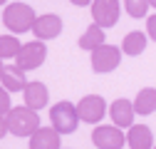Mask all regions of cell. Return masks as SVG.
I'll return each mask as SVG.
<instances>
[{
	"mask_svg": "<svg viewBox=\"0 0 156 149\" xmlns=\"http://www.w3.org/2000/svg\"><path fill=\"white\" fill-rule=\"evenodd\" d=\"M8 129L15 137H32L40 129V117L27 104L25 107H12L8 112Z\"/></svg>",
	"mask_w": 156,
	"mask_h": 149,
	"instance_id": "1",
	"label": "cell"
},
{
	"mask_svg": "<svg viewBox=\"0 0 156 149\" xmlns=\"http://www.w3.org/2000/svg\"><path fill=\"white\" fill-rule=\"evenodd\" d=\"M35 10L27 5V3H12V5H8L5 8V13H3V23H5V27L12 32V35H23V32H27V30H32L35 27Z\"/></svg>",
	"mask_w": 156,
	"mask_h": 149,
	"instance_id": "2",
	"label": "cell"
},
{
	"mask_svg": "<svg viewBox=\"0 0 156 149\" xmlns=\"http://www.w3.org/2000/svg\"><path fill=\"white\" fill-rule=\"evenodd\" d=\"M50 122L60 134H72V132H77L82 119H80V112H77V107L72 102H57L50 109Z\"/></svg>",
	"mask_w": 156,
	"mask_h": 149,
	"instance_id": "3",
	"label": "cell"
},
{
	"mask_svg": "<svg viewBox=\"0 0 156 149\" xmlns=\"http://www.w3.org/2000/svg\"><path fill=\"white\" fill-rule=\"evenodd\" d=\"M45 57H47V45L45 40H32V42H25L20 47V52H17V57H15V65L30 72V70H37V67H42L45 65Z\"/></svg>",
	"mask_w": 156,
	"mask_h": 149,
	"instance_id": "4",
	"label": "cell"
},
{
	"mask_svg": "<svg viewBox=\"0 0 156 149\" xmlns=\"http://www.w3.org/2000/svg\"><path fill=\"white\" fill-rule=\"evenodd\" d=\"M122 62V50L116 45H99L97 50H92V70L99 72V74H107V72H114Z\"/></svg>",
	"mask_w": 156,
	"mask_h": 149,
	"instance_id": "5",
	"label": "cell"
},
{
	"mask_svg": "<svg viewBox=\"0 0 156 149\" xmlns=\"http://www.w3.org/2000/svg\"><path fill=\"white\" fill-rule=\"evenodd\" d=\"M92 142L97 144V149H122L126 144V134L116 124H99L92 132Z\"/></svg>",
	"mask_w": 156,
	"mask_h": 149,
	"instance_id": "6",
	"label": "cell"
},
{
	"mask_svg": "<svg viewBox=\"0 0 156 149\" xmlns=\"http://www.w3.org/2000/svg\"><path fill=\"white\" fill-rule=\"evenodd\" d=\"M77 112H80V119H82V122L97 124V122H102L104 114H107V102H104V97H99V95H87V97L80 100Z\"/></svg>",
	"mask_w": 156,
	"mask_h": 149,
	"instance_id": "7",
	"label": "cell"
},
{
	"mask_svg": "<svg viewBox=\"0 0 156 149\" xmlns=\"http://www.w3.org/2000/svg\"><path fill=\"white\" fill-rule=\"evenodd\" d=\"M119 13H122L119 0H94V3H92V20L97 25H102V27L116 25Z\"/></svg>",
	"mask_w": 156,
	"mask_h": 149,
	"instance_id": "8",
	"label": "cell"
},
{
	"mask_svg": "<svg viewBox=\"0 0 156 149\" xmlns=\"http://www.w3.org/2000/svg\"><path fill=\"white\" fill-rule=\"evenodd\" d=\"M32 32H35V40H55V37L62 32V17L60 15H52V13L37 15Z\"/></svg>",
	"mask_w": 156,
	"mask_h": 149,
	"instance_id": "9",
	"label": "cell"
},
{
	"mask_svg": "<svg viewBox=\"0 0 156 149\" xmlns=\"http://www.w3.org/2000/svg\"><path fill=\"white\" fill-rule=\"evenodd\" d=\"M134 114H136V109H134V102L129 100H114V104H109V117H112V124L116 127H131L134 124Z\"/></svg>",
	"mask_w": 156,
	"mask_h": 149,
	"instance_id": "10",
	"label": "cell"
},
{
	"mask_svg": "<svg viewBox=\"0 0 156 149\" xmlns=\"http://www.w3.org/2000/svg\"><path fill=\"white\" fill-rule=\"evenodd\" d=\"M0 85H3L10 95L12 92H25L27 87V77H25V70H20L17 65H10L0 72Z\"/></svg>",
	"mask_w": 156,
	"mask_h": 149,
	"instance_id": "11",
	"label": "cell"
},
{
	"mask_svg": "<svg viewBox=\"0 0 156 149\" xmlns=\"http://www.w3.org/2000/svg\"><path fill=\"white\" fill-rule=\"evenodd\" d=\"M23 97H25V104H27L30 109L40 112V109L47 107V102H50V92H47V87H45L42 82H27Z\"/></svg>",
	"mask_w": 156,
	"mask_h": 149,
	"instance_id": "12",
	"label": "cell"
},
{
	"mask_svg": "<svg viewBox=\"0 0 156 149\" xmlns=\"http://www.w3.org/2000/svg\"><path fill=\"white\" fill-rule=\"evenodd\" d=\"M60 137L55 127H40L30 137V149H60Z\"/></svg>",
	"mask_w": 156,
	"mask_h": 149,
	"instance_id": "13",
	"label": "cell"
},
{
	"mask_svg": "<svg viewBox=\"0 0 156 149\" xmlns=\"http://www.w3.org/2000/svg\"><path fill=\"white\" fill-rule=\"evenodd\" d=\"M154 137H151V129L146 124H131L129 132H126V147L131 149H151Z\"/></svg>",
	"mask_w": 156,
	"mask_h": 149,
	"instance_id": "14",
	"label": "cell"
},
{
	"mask_svg": "<svg viewBox=\"0 0 156 149\" xmlns=\"http://www.w3.org/2000/svg\"><path fill=\"white\" fill-rule=\"evenodd\" d=\"M146 42H149V35L141 32V30H134L124 37V42H122V52L124 55H131V57H136V55H141L146 50Z\"/></svg>",
	"mask_w": 156,
	"mask_h": 149,
	"instance_id": "15",
	"label": "cell"
},
{
	"mask_svg": "<svg viewBox=\"0 0 156 149\" xmlns=\"http://www.w3.org/2000/svg\"><path fill=\"white\" fill-rule=\"evenodd\" d=\"M134 109H136V114H154L156 112V89L154 87H144L139 89V95H136L134 100Z\"/></svg>",
	"mask_w": 156,
	"mask_h": 149,
	"instance_id": "16",
	"label": "cell"
},
{
	"mask_svg": "<svg viewBox=\"0 0 156 149\" xmlns=\"http://www.w3.org/2000/svg\"><path fill=\"white\" fill-rule=\"evenodd\" d=\"M99 45H104V27L97 25V23H92V25L82 32V37H80V47L92 52V50H97Z\"/></svg>",
	"mask_w": 156,
	"mask_h": 149,
	"instance_id": "17",
	"label": "cell"
},
{
	"mask_svg": "<svg viewBox=\"0 0 156 149\" xmlns=\"http://www.w3.org/2000/svg\"><path fill=\"white\" fill-rule=\"evenodd\" d=\"M23 42L17 40V35H0V60H12L17 57Z\"/></svg>",
	"mask_w": 156,
	"mask_h": 149,
	"instance_id": "18",
	"label": "cell"
},
{
	"mask_svg": "<svg viewBox=\"0 0 156 149\" xmlns=\"http://www.w3.org/2000/svg\"><path fill=\"white\" fill-rule=\"evenodd\" d=\"M124 8L131 17H146V13L151 8V0H124Z\"/></svg>",
	"mask_w": 156,
	"mask_h": 149,
	"instance_id": "19",
	"label": "cell"
},
{
	"mask_svg": "<svg viewBox=\"0 0 156 149\" xmlns=\"http://www.w3.org/2000/svg\"><path fill=\"white\" fill-rule=\"evenodd\" d=\"M10 109H12V104H10V92L0 85V112H3V114H8Z\"/></svg>",
	"mask_w": 156,
	"mask_h": 149,
	"instance_id": "20",
	"label": "cell"
},
{
	"mask_svg": "<svg viewBox=\"0 0 156 149\" xmlns=\"http://www.w3.org/2000/svg\"><path fill=\"white\" fill-rule=\"evenodd\" d=\"M146 35H149V40L156 42V15L146 17Z\"/></svg>",
	"mask_w": 156,
	"mask_h": 149,
	"instance_id": "21",
	"label": "cell"
},
{
	"mask_svg": "<svg viewBox=\"0 0 156 149\" xmlns=\"http://www.w3.org/2000/svg\"><path fill=\"white\" fill-rule=\"evenodd\" d=\"M8 132H10V129H8V114H3V112H0V139H3Z\"/></svg>",
	"mask_w": 156,
	"mask_h": 149,
	"instance_id": "22",
	"label": "cell"
},
{
	"mask_svg": "<svg viewBox=\"0 0 156 149\" xmlns=\"http://www.w3.org/2000/svg\"><path fill=\"white\" fill-rule=\"evenodd\" d=\"M74 8H84V5H92V0H69Z\"/></svg>",
	"mask_w": 156,
	"mask_h": 149,
	"instance_id": "23",
	"label": "cell"
},
{
	"mask_svg": "<svg viewBox=\"0 0 156 149\" xmlns=\"http://www.w3.org/2000/svg\"><path fill=\"white\" fill-rule=\"evenodd\" d=\"M3 70H5V65H3V60H0V72H3Z\"/></svg>",
	"mask_w": 156,
	"mask_h": 149,
	"instance_id": "24",
	"label": "cell"
},
{
	"mask_svg": "<svg viewBox=\"0 0 156 149\" xmlns=\"http://www.w3.org/2000/svg\"><path fill=\"white\" fill-rule=\"evenodd\" d=\"M5 3H8V0H0V5H5Z\"/></svg>",
	"mask_w": 156,
	"mask_h": 149,
	"instance_id": "25",
	"label": "cell"
},
{
	"mask_svg": "<svg viewBox=\"0 0 156 149\" xmlns=\"http://www.w3.org/2000/svg\"><path fill=\"white\" fill-rule=\"evenodd\" d=\"M151 5H154V8H156V0H151Z\"/></svg>",
	"mask_w": 156,
	"mask_h": 149,
	"instance_id": "26",
	"label": "cell"
},
{
	"mask_svg": "<svg viewBox=\"0 0 156 149\" xmlns=\"http://www.w3.org/2000/svg\"><path fill=\"white\" fill-rule=\"evenodd\" d=\"M154 149H156V147H154Z\"/></svg>",
	"mask_w": 156,
	"mask_h": 149,
	"instance_id": "27",
	"label": "cell"
}]
</instances>
